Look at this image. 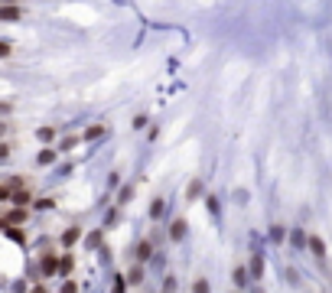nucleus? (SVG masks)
Wrapping results in <instances>:
<instances>
[{
  "instance_id": "f257e3e1",
  "label": "nucleus",
  "mask_w": 332,
  "mask_h": 293,
  "mask_svg": "<svg viewBox=\"0 0 332 293\" xmlns=\"http://www.w3.org/2000/svg\"><path fill=\"white\" fill-rule=\"evenodd\" d=\"M26 218H30L26 206H17V208H10V212H3V228H7V225H23Z\"/></svg>"
},
{
  "instance_id": "f03ea898",
  "label": "nucleus",
  "mask_w": 332,
  "mask_h": 293,
  "mask_svg": "<svg viewBox=\"0 0 332 293\" xmlns=\"http://www.w3.org/2000/svg\"><path fill=\"white\" fill-rule=\"evenodd\" d=\"M59 260H62V258H55L52 251H43V271H39V274H46V277L59 274Z\"/></svg>"
},
{
  "instance_id": "7ed1b4c3",
  "label": "nucleus",
  "mask_w": 332,
  "mask_h": 293,
  "mask_svg": "<svg viewBox=\"0 0 332 293\" xmlns=\"http://www.w3.org/2000/svg\"><path fill=\"white\" fill-rule=\"evenodd\" d=\"M13 206H33V192L30 189H13Z\"/></svg>"
},
{
  "instance_id": "20e7f679",
  "label": "nucleus",
  "mask_w": 332,
  "mask_h": 293,
  "mask_svg": "<svg viewBox=\"0 0 332 293\" xmlns=\"http://www.w3.org/2000/svg\"><path fill=\"white\" fill-rule=\"evenodd\" d=\"M55 156H59V153H55V147H52V143H46V150L36 156V163H39V166H49V163H55Z\"/></svg>"
},
{
  "instance_id": "39448f33",
  "label": "nucleus",
  "mask_w": 332,
  "mask_h": 293,
  "mask_svg": "<svg viewBox=\"0 0 332 293\" xmlns=\"http://www.w3.org/2000/svg\"><path fill=\"white\" fill-rule=\"evenodd\" d=\"M153 258V241H140L137 244V260L143 264V260H150Z\"/></svg>"
},
{
  "instance_id": "423d86ee",
  "label": "nucleus",
  "mask_w": 332,
  "mask_h": 293,
  "mask_svg": "<svg viewBox=\"0 0 332 293\" xmlns=\"http://www.w3.org/2000/svg\"><path fill=\"white\" fill-rule=\"evenodd\" d=\"M78 238H82V228H78V225H72V228H69V231L62 235V244H65V248H72V244H75Z\"/></svg>"
},
{
  "instance_id": "0eeeda50",
  "label": "nucleus",
  "mask_w": 332,
  "mask_h": 293,
  "mask_svg": "<svg viewBox=\"0 0 332 293\" xmlns=\"http://www.w3.org/2000/svg\"><path fill=\"white\" fill-rule=\"evenodd\" d=\"M310 248H313L316 258H326V241H322L319 235H310Z\"/></svg>"
},
{
  "instance_id": "6e6552de",
  "label": "nucleus",
  "mask_w": 332,
  "mask_h": 293,
  "mask_svg": "<svg viewBox=\"0 0 332 293\" xmlns=\"http://www.w3.org/2000/svg\"><path fill=\"white\" fill-rule=\"evenodd\" d=\"M0 17H3V20H20V17H23V10L17 7V3H7V7L0 10Z\"/></svg>"
},
{
  "instance_id": "1a4fd4ad",
  "label": "nucleus",
  "mask_w": 332,
  "mask_h": 293,
  "mask_svg": "<svg viewBox=\"0 0 332 293\" xmlns=\"http://www.w3.org/2000/svg\"><path fill=\"white\" fill-rule=\"evenodd\" d=\"M182 235H186V222H182V218H176V222L170 225V238H173V241H179Z\"/></svg>"
},
{
  "instance_id": "9d476101",
  "label": "nucleus",
  "mask_w": 332,
  "mask_h": 293,
  "mask_svg": "<svg viewBox=\"0 0 332 293\" xmlns=\"http://www.w3.org/2000/svg\"><path fill=\"white\" fill-rule=\"evenodd\" d=\"M101 134H105V124H91V127H88L85 134H82V140H98Z\"/></svg>"
},
{
  "instance_id": "9b49d317",
  "label": "nucleus",
  "mask_w": 332,
  "mask_h": 293,
  "mask_svg": "<svg viewBox=\"0 0 332 293\" xmlns=\"http://www.w3.org/2000/svg\"><path fill=\"white\" fill-rule=\"evenodd\" d=\"M101 238H105V231H91V235L85 238V248H91V251L101 248Z\"/></svg>"
},
{
  "instance_id": "f8f14e48",
  "label": "nucleus",
  "mask_w": 332,
  "mask_h": 293,
  "mask_svg": "<svg viewBox=\"0 0 332 293\" xmlns=\"http://www.w3.org/2000/svg\"><path fill=\"white\" fill-rule=\"evenodd\" d=\"M36 137H39L43 143H52L55 140V130L52 127H39V130H36Z\"/></svg>"
},
{
  "instance_id": "ddd939ff",
  "label": "nucleus",
  "mask_w": 332,
  "mask_h": 293,
  "mask_svg": "<svg viewBox=\"0 0 332 293\" xmlns=\"http://www.w3.org/2000/svg\"><path fill=\"white\" fill-rule=\"evenodd\" d=\"M72 267H75V260H72V254H65L59 260V274H72Z\"/></svg>"
},
{
  "instance_id": "4468645a",
  "label": "nucleus",
  "mask_w": 332,
  "mask_h": 293,
  "mask_svg": "<svg viewBox=\"0 0 332 293\" xmlns=\"http://www.w3.org/2000/svg\"><path fill=\"white\" fill-rule=\"evenodd\" d=\"M199 195H202V183H199V179H192V183H189V192H186V199H199Z\"/></svg>"
},
{
  "instance_id": "2eb2a0df",
  "label": "nucleus",
  "mask_w": 332,
  "mask_h": 293,
  "mask_svg": "<svg viewBox=\"0 0 332 293\" xmlns=\"http://www.w3.org/2000/svg\"><path fill=\"white\" fill-rule=\"evenodd\" d=\"M3 231H7V238H13V241H23V231H20L17 225H7Z\"/></svg>"
},
{
  "instance_id": "dca6fc26",
  "label": "nucleus",
  "mask_w": 332,
  "mask_h": 293,
  "mask_svg": "<svg viewBox=\"0 0 332 293\" xmlns=\"http://www.w3.org/2000/svg\"><path fill=\"white\" fill-rule=\"evenodd\" d=\"M251 274H254V277L264 274V260H261V258H251Z\"/></svg>"
},
{
  "instance_id": "f3484780",
  "label": "nucleus",
  "mask_w": 332,
  "mask_h": 293,
  "mask_svg": "<svg viewBox=\"0 0 332 293\" xmlns=\"http://www.w3.org/2000/svg\"><path fill=\"white\" fill-rule=\"evenodd\" d=\"M127 280H130V283H134V287H137V283H140V280H143V267H134V271H130V274H127Z\"/></svg>"
},
{
  "instance_id": "a211bd4d",
  "label": "nucleus",
  "mask_w": 332,
  "mask_h": 293,
  "mask_svg": "<svg viewBox=\"0 0 332 293\" xmlns=\"http://www.w3.org/2000/svg\"><path fill=\"white\" fill-rule=\"evenodd\" d=\"M160 212H163V202H160V199H153V202H150V215L157 218V215H160Z\"/></svg>"
},
{
  "instance_id": "6ab92c4d",
  "label": "nucleus",
  "mask_w": 332,
  "mask_h": 293,
  "mask_svg": "<svg viewBox=\"0 0 332 293\" xmlns=\"http://www.w3.org/2000/svg\"><path fill=\"white\" fill-rule=\"evenodd\" d=\"M75 143H78V137H65V140L59 143V147H62V150H72V147H75Z\"/></svg>"
},
{
  "instance_id": "aec40b11",
  "label": "nucleus",
  "mask_w": 332,
  "mask_h": 293,
  "mask_svg": "<svg viewBox=\"0 0 332 293\" xmlns=\"http://www.w3.org/2000/svg\"><path fill=\"white\" fill-rule=\"evenodd\" d=\"M270 238H274V241H283V228L274 225V228H270Z\"/></svg>"
},
{
  "instance_id": "412c9836",
  "label": "nucleus",
  "mask_w": 332,
  "mask_h": 293,
  "mask_svg": "<svg viewBox=\"0 0 332 293\" xmlns=\"http://www.w3.org/2000/svg\"><path fill=\"white\" fill-rule=\"evenodd\" d=\"M55 206V199H39V202H36V208H52Z\"/></svg>"
},
{
  "instance_id": "4be33fe9",
  "label": "nucleus",
  "mask_w": 332,
  "mask_h": 293,
  "mask_svg": "<svg viewBox=\"0 0 332 293\" xmlns=\"http://www.w3.org/2000/svg\"><path fill=\"white\" fill-rule=\"evenodd\" d=\"M192 290H209V280H205V277H199V280L192 283Z\"/></svg>"
},
{
  "instance_id": "5701e85b",
  "label": "nucleus",
  "mask_w": 332,
  "mask_h": 293,
  "mask_svg": "<svg viewBox=\"0 0 332 293\" xmlns=\"http://www.w3.org/2000/svg\"><path fill=\"white\" fill-rule=\"evenodd\" d=\"M134 127H147V114H137L134 118Z\"/></svg>"
},
{
  "instance_id": "b1692460",
  "label": "nucleus",
  "mask_w": 332,
  "mask_h": 293,
  "mask_svg": "<svg viewBox=\"0 0 332 293\" xmlns=\"http://www.w3.org/2000/svg\"><path fill=\"white\" fill-rule=\"evenodd\" d=\"M130 195H134V186H124V192H121V202H127Z\"/></svg>"
},
{
  "instance_id": "393cba45",
  "label": "nucleus",
  "mask_w": 332,
  "mask_h": 293,
  "mask_svg": "<svg viewBox=\"0 0 332 293\" xmlns=\"http://www.w3.org/2000/svg\"><path fill=\"white\" fill-rule=\"evenodd\" d=\"M245 280H247V277H245V271L238 267V271H235V283H238V287H241V283H245Z\"/></svg>"
},
{
  "instance_id": "a878e982",
  "label": "nucleus",
  "mask_w": 332,
  "mask_h": 293,
  "mask_svg": "<svg viewBox=\"0 0 332 293\" xmlns=\"http://www.w3.org/2000/svg\"><path fill=\"white\" fill-rule=\"evenodd\" d=\"M3 3H13V0H3Z\"/></svg>"
}]
</instances>
